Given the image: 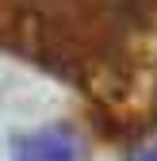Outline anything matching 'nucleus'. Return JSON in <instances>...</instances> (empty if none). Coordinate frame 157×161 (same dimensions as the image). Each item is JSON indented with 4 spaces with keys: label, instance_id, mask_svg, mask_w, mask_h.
<instances>
[{
    "label": "nucleus",
    "instance_id": "f257e3e1",
    "mask_svg": "<svg viewBox=\"0 0 157 161\" xmlns=\"http://www.w3.org/2000/svg\"><path fill=\"white\" fill-rule=\"evenodd\" d=\"M157 27V0H0V35L15 50L84 85H119L123 38Z\"/></svg>",
    "mask_w": 157,
    "mask_h": 161
},
{
    "label": "nucleus",
    "instance_id": "7ed1b4c3",
    "mask_svg": "<svg viewBox=\"0 0 157 161\" xmlns=\"http://www.w3.org/2000/svg\"><path fill=\"white\" fill-rule=\"evenodd\" d=\"M130 161H157V150H138V153H130Z\"/></svg>",
    "mask_w": 157,
    "mask_h": 161
},
{
    "label": "nucleus",
    "instance_id": "f03ea898",
    "mask_svg": "<svg viewBox=\"0 0 157 161\" xmlns=\"http://www.w3.org/2000/svg\"><path fill=\"white\" fill-rule=\"evenodd\" d=\"M15 161H88V150L73 127H42L19 142Z\"/></svg>",
    "mask_w": 157,
    "mask_h": 161
}]
</instances>
